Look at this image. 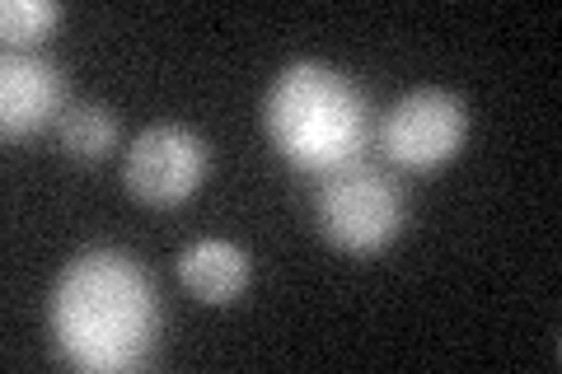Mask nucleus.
I'll return each instance as SVG.
<instances>
[{
    "mask_svg": "<svg viewBox=\"0 0 562 374\" xmlns=\"http://www.w3.org/2000/svg\"><path fill=\"white\" fill-rule=\"evenodd\" d=\"M52 342L61 361L94 374H117L146 365V355L160 332L150 276L140 262L113 248H90L52 286L47 305Z\"/></svg>",
    "mask_w": 562,
    "mask_h": 374,
    "instance_id": "1",
    "label": "nucleus"
},
{
    "mask_svg": "<svg viewBox=\"0 0 562 374\" xmlns=\"http://www.w3.org/2000/svg\"><path fill=\"white\" fill-rule=\"evenodd\" d=\"M262 127L272 146L301 169H333L357 159L366 136V99L342 70L324 61H295L262 99Z\"/></svg>",
    "mask_w": 562,
    "mask_h": 374,
    "instance_id": "2",
    "label": "nucleus"
},
{
    "mask_svg": "<svg viewBox=\"0 0 562 374\" xmlns=\"http://www.w3.org/2000/svg\"><path fill=\"white\" fill-rule=\"evenodd\" d=\"M314 220L342 253H380L403 225V192L384 169L366 165V159H342V165L324 169Z\"/></svg>",
    "mask_w": 562,
    "mask_h": 374,
    "instance_id": "3",
    "label": "nucleus"
},
{
    "mask_svg": "<svg viewBox=\"0 0 562 374\" xmlns=\"http://www.w3.org/2000/svg\"><path fill=\"white\" fill-rule=\"evenodd\" d=\"M211 169V146L183 122H150L122 159V183L146 206H183Z\"/></svg>",
    "mask_w": 562,
    "mask_h": 374,
    "instance_id": "4",
    "label": "nucleus"
},
{
    "mask_svg": "<svg viewBox=\"0 0 562 374\" xmlns=\"http://www.w3.org/2000/svg\"><path fill=\"white\" fill-rule=\"evenodd\" d=\"M384 150L394 165L413 169V173H431L450 165L460 155L464 136H469V109L460 94L450 89H413L394 103V113L384 117Z\"/></svg>",
    "mask_w": 562,
    "mask_h": 374,
    "instance_id": "5",
    "label": "nucleus"
},
{
    "mask_svg": "<svg viewBox=\"0 0 562 374\" xmlns=\"http://www.w3.org/2000/svg\"><path fill=\"white\" fill-rule=\"evenodd\" d=\"M66 113V76L33 52H5L0 61V132L10 140L43 132Z\"/></svg>",
    "mask_w": 562,
    "mask_h": 374,
    "instance_id": "6",
    "label": "nucleus"
},
{
    "mask_svg": "<svg viewBox=\"0 0 562 374\" xmlns=\"http://www.w3.org/2000/svg\"><path fill=\"white\" fill-rule=\"evenodd\" d=\"M254 262L239 243L231 239H198L179 253V281L192 299L202 305H235L249 291Z\"/></svg>",
    "mask_w": 562,
    "mask_h": 374,
    "instance_id": "7",
    "label": "nucleus"
},
{
    "mask_svg": "<svg viewBox=\"0 0 562 374\" xmlns=\"http://www.w3.org/2000/svg\"><path fill=\"white\" fill-rule=\"evenodd\" d=\"M57 140L70 159L94 165L117 146V117L103 103H66V113L57 117Z\"/></svg>",
    "mask_w": 562,
    "mask_h": 374,
    "instance_id": "8",
    "label": "nucleus"
},
{
    "mask_svg": "<svg viewBox=\"0 0 562 374\" xmlns=\"http://www.w3.org/2000/svg\"><path fill=\"white\" fill-rule=\"evenodd\" d=\"M61 14L66 10L57 0H5L0 5V38L10 43V52L24 43H38L61 24Z\"/></svg>",
    "mask_w": 562,
    "mask_h": 374,
    "instance_id": "9",
    "label": "nucleus"
}]
</instances>
